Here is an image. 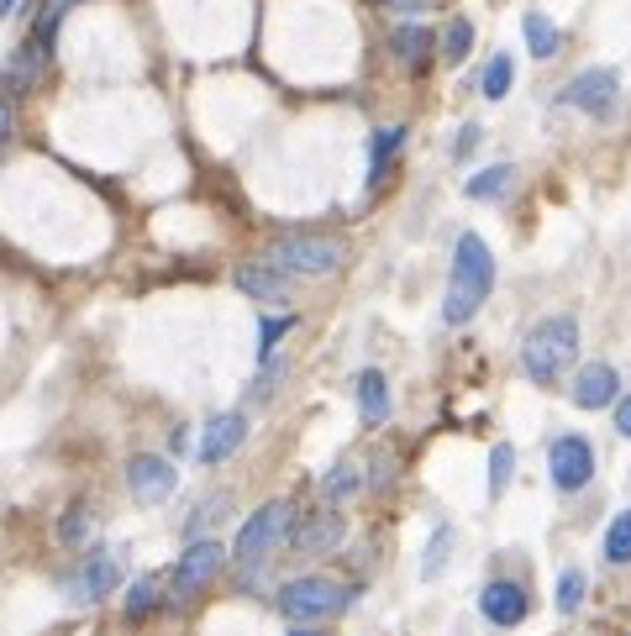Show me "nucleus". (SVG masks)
Segmentation results:
<instances>
[{
	"mask_svg": "<svg viewBox=\"0 0 631 636\" xmlns=\"http://www.w3.org/2000/svg\"><path fill=\"white\" fill-rule=\"evenodd\" d=\"M438 47H442V58H447V64H463V58H468V47H474V22H468V17H453V22L442 26Z\"/></svg>",
	"mask_w": 631,
	"mask_h": 636,
	"instance_id": "obj_21",
	"label": "nucleus"
},
{
	"mask_svg": "<svg viewBox=\"0 0 631 636\" xmlns=\"http://www.w3.org/2000/svg\"><path fill=\"white\" fill-rule=\"evenodd\" d=\"M400 142H406V127H379V132L368 138V189L385 179V168H389V158L400 153Z\"/></svg>",
	"mask_w": 631,
	"mask_h": 636,
	"instance_id": "obj_19",
	"label": "nucleus"
},
{
	"mask_svg": "<svg viewBox=\"0 0 631 636\" xmlns=\"http://www.w3.org/2000/svg\"><path fill=\"white\" fill-rule=\"evenodd\" d=\"M321 495L326 500H347V495H358V469L353 463H337V469L321 479Z\"/></svg>",
	"mask_w": 631,
	"mask_h": 636,
	"instance_id": "obj_30",
	"label": "nucleus"
},
{
	"mask_svg": "<svg viewBox=\"0 0 631 636\" xmlns=\"http://www.w3.org/2000/svg\"><path fill=\"white\" fill-rule=\"evenodd\" d=\"M584 594H589V579H584V568H568L558 579V611L563 615H574L584 605Z\"/></svg>",
	"mask_w": 631,
	"mask_h": 636,
	"instance_id": "obj_28",
	"label": "nucleus"
},
{
	"mask_svg": "<svg viewBox=\"0 0 631 636\" xmlns=\"http://www.w3.org/2000/svg\"><path fill=\"white\" fill-rule=\"evenodd\" d=\"M353 605V590L337 584V579H321V573H306V579H290L279 590V615L295 621V626H311V621H326Z\"/></svg>",
	"mask_w": 631,
	"mask_h": 636,
	"instance_id": "obj_5",
	"label": "nucleus"
},
{
	"mask_svg": "<svg viewBox=\"0 0 631 636\" xmlns=\"http://www.w3.org/2000/svg\"><path fill=\"white\" fill-rule=\"evenodd\" d=\"M510 185H516V168L495 164V168H479V174L463 185V195H468V200H506Z\"/></svg>",
	"mask_w": 631,
	"mask_h": 636,
	"instance_id": "obj_20",
	"label": "nucleus"
},
{
	"mask_svg": "<svg viewBox=\"0 0 631 636\" xmlns=\"http://www.w3.org/2000/svg\"><path fill=\"white\" fill-rule=\"evenodd\" d=\"M510 469H516V448H510V442H500V448L489 452V495H506Z\"/></svg>",
	"mask_w": 631,
	"mask_h": 636,
	"instance_id": "obj_29",
	"label": "nucleus"
},
{
	"mask_svg": "<svg viewBox=\"0 0 631 636\" xmlns=\"http://www.w3.org/2000/svg\"><path fill=\"white\" fill-rule=\"evenodd\" d=\"M510 79H516V64H510V53H495V58L485 64V79H479L485 100H506V95H510Z\"/></svg>",
	"mask_w": 631,
	"mask_h": 636,
	"instance_id": "obj_22",
	"label": "nucleus"
},
{
	"mask_svg": "<svg viewBox=\"0 0 631 636\" xmlns=\"http://www.w3.org/2000/svg\"><path fill=\"white\" fill-rule=\"evenodd\" d=\"M447 547H453V526H442L438 537H432V547H427V563H421V573H427V579H438V573H442V558H447Z\"/></svg>",
	"mask_w": 631,
	"mask_h": 636,
	"instance_id": "obj_31",
	"label": "nucleus"
},
{
	"mask_svg": "<svg viewBox=\"0 0 631 636\" xmlns=\"http://www.w3.org/2000/svg\"><path fill=\"white\" fill-rule=\"evenodd\" d=\"M243 437H247V416H243V410H221V416H211V421H206L195 458H200L206 469H211V463H226L232 452L243 448Z\"/></svg>",
	"mask_w": 631,
	"mask_h": 636,
	"instance_id": "obj_11",
	"label": "nucleus"
},
{
	"mask_svg": "<svg viewBox=\"0 0 631 636\" xmlns=\"http://www.w3.org/2000/svg\"><path fill=\"white\" fill-rule=\"evenodd\" d=\"M126 490L137 505H164V500L179 490V473H174L169 458H158V452H137L132 463H126Z\"/></svg>",
	"mask_w": 631,
	"mask_h": 636,
	"instance_id": "obj_7",
	"label": "nucleus"
},
{
	"mask_svg": "<svg viewBox=\"0 0 631 636\" xmlns=\"http://www.w3.org/2000/svg\"><path fill=\"white\" fill-rule=\"evenodd\" d=\"M221 563H226V552H221L217 542H195L190 552L179 558V568H174V600H179V605H185V600H195V594H200L221 573Z\"/></svg>",
	"mask_w": 631,
	"mask_h": 636,
	"instance_id": "obj_9",
	"label": "nucleus"
},
{
	"mask_svg": "<svg viewBox=\"0 0 631 636\" xmlns=\"http://www.w3.org/2000/svg\"><path fill=\"white\" fill-rule=\"evenodd\" d=\"M474 147H479V127L468 121V127H463V132H458V142H453V158H468Z\"/></svg>",
	"mask_w": 631,
	"mask_h": 636,
	"instance_id": "obj_33",
	"label": "nucleus"
},
{
	"mask_svg": "<svg viewBox=\"0 0 631 636\" xmlns=\"http://www.w3.org/2000/svg\"><path fill=\"white\" fill-rule=\"evenodd\" d=\"M389 11H427V6H432V0H385Z\"/></svg>",
	"mask_w": 631,
	"mask_h": 636,
	"instance_id": "obj_35",
	"label": "nucleus"
},
{
	"mask_svg": "<svg viewBox=\"0 0 631 636\" xmlns=\"http://www.w3.org/2000/svg\"><path fill=\"white\" fill-rule=\"evenodd\" d=\"M342 537H347V520L337 511H316L311 520L295 526V547L300 552H332V547H342Z\"/></svg>",
	"mask_w": 631,
	"mask_h": 636,
	"instance_id": "obj_15",
	"label": "nucleus"
},
{
	"mask_svg": "<svg viewBox=\"0 0 631 636\" xmlns=\"http://www.w3.org/2000/svg\"><path fill=\"white\" fill-rule=\"evenodd\" d=\"M237 289L253 295V300H290V284H285V274L274 263H243L237 268Z\"/></svg>",
	"mask_w": 631,
	"mask_h": 636,
	"instance_id": "obj_16",
	"label": "nucleus"
},
{
	"mask_svg": "<svg viewBox=\"0 0 631 636\" xmlns=\"http://www.w3.org/2000/svg\"><path fill=\"white\" fill-rule=\"evenodd\" d=\"M489 289H495V253L485 248V237L463 232L458 248H453V279H447L442 321H447V327L474 321V310L489 300Z\"/></svg>",
	"mask_w": 631,
	"mask_h": 636,
	"instance_id": "obj_1",
	"label": "nucleus"
},
{
	"mask_svg": "<svg viewBox=\"0 0 631 636\" xmlns=\"http://www.w3.org/2000/svg\"><path fill=\"white\" fill-rule=\"evenodd\" d=\"M521 32H527V47H532V58H536V64L558 58L563 32L553 26V17H542V11H527V17H521Z\"/></svg>",
	"mask_w": 631,
	"mask_h": 636,
	"instance_id": "obj_17",
	"label": "nucleus"
},
{
	"mask_svg": "<svg viewBox=\"0 0 631 636\" xmlns=\"http://www.w3.org/2000/svg\"><path fill=\"white\" fill-rule=\"evenodd\" d=\"M117 579H122V563H117L111 552H96V558L79 563V573L69 579V600L74 605H100L106 594L117 590Z\"/></svg>",
	"mask_w": 631,
	"mask_h": 636,
	"instance_id": "obj_12",
	"label": "nucleus"
},
{
	"mask_svg": "<svg viewBox=\"0 0 631 636\" xmlns=\"http://www.w3.org/2000/svg\"><path fill=\"white\" fill-rule=\"evenodd\" d=\"M43 53H48V47L37 43V37L16 47V64H11V85H16V90H26V85L37 79V69H43Z\"/></svg>",
	"mask_w": 631,
	"mask_h": 636,
	"instance_id": "obj_24",
	"label": "nucleus"
},
{
	"mask_svg": "<svg viewBox=\"0 0 631 636\" xmlns=\"http://www.w3.org/2000/svg\"><path fill=\"white\" fill-rule=\"evenodd\" d=\"M353 390H358V410H364V421H368V426H385V421H389V390H385V374H379V369H364Z\"/></svg>",
	"mask_w": 631,
	"mask_h": 636,
	"instance_id": "obj_18",
	"label": "nucleus"
},
{
	"mask_svg": "<svg viewBox=\"0 0 631 636\" xmlns=\"http://www.w3.org/2000/svg\"><path fill=\"white\" fill-rule=\"evenodd\" d=\"M527 611H532V594L521 590L516 579H495V584H485V594H479V615H485L489 626H500V632L521 626Z\"/></svg>",
	"mask_w": 631,
	"mask_h": 636,
	"instance_id": "obj_10",
	"label": "nucleus"
},
{
	"mask_svg": "<svg viewBox=\"0 0 631 636\" xmlns=\"http://www.w3.org/2000/svg\"><path fill=\"white\" fill-rule=\"evenodd\" d=\"M11 6H16V0H0V17H11Z\"/></svg>",
	"mask_w": 631,
	"mask_h": 636,
	"instance_id": "obj_37",
	"label": "nucleus"
},
{
	"mask_svg": "<svg viewBox=\"0 0 631 636\" xmlns=\"http://www.w3.org/2000/svg\"><path fill=\"white\" fill-rule=\"evenodd\" d=\"M90 537H96V520H90V511H85V505H69V511H64V520H58V542H64V547H85Z\"/></svg>",
	"mask_w": 631,
	"mask_h": 636,
	"instance_id": "obj_23",
	"label": "nucleus"
},
{
	"mask_svg": "<svg viewBox=\"0 0 631 636\" xmlns=\"http://www.w3.org/2000/svg\"><path fill=\"white\" fill-rule=\"evenodd\" d=\"M595 636H600V632H595Z\"/></svg>",
	"mask_w": 631,
	"mask_h": 636,
	"instance_id": "obj_39",
	"label": "nucleus"
},
{
	"mask_svg": "<svg viewBox=\"0 0 631 636\" xmlns=\"http://www.w3.org/2000/svg\"><path fill=\"white\" fill-rule=\"evenodd\" d=\"M579 358V321L574 316H547V321H536L527 331V342H521V369L527 379L536 384H553L563 379V369Z\"/></svg>",
	"mask_w": 631,
	"mask_h": 636,
	"instance_id": "obj_2",
	"label": "nucleus"
},
{
	"mask_svg": "<svg viewBox=\"0 0 631 636\" xmlns=\"http://www.w3.org/2000/svg\"><path fill=\"white\" fill-rule=\"evenodd\" d=\"M295 327V316H268L264 321V331H258V353H274V342H279V337H285V331Z\"/></svg>",
	"mask_w": 631,
	"mask_h": 636,
	"instance_id": "obj_32",
	"label": "nucleus"
},
{
	"mask_svg": "<svg viewBox=\"0 0 631 636\" xmlns=\"http://www.w3.org/2000/svg\"><path fill=\"white\" fill-rule=\"evenodd\" d=\"M616 431H621V437H631V395H621V401H616Z\"/></svg>",
	"mask_w": 631,
	"mask_h": 636,
	"instance_id": "obj_34",
	"label": "nucleus"
},
{
	"mask_svg": "<svg viewBox=\"0 0 631 636\" xmlns=\"http://www.w3.org/2000/svg\"><path fill=\"white\" fill-rule=\"evenodd\" d=\"M389 53L406 64V69H427L432 64V53H438V32L432 26H421V22H400L395 32H389Z\"/></svg>",
	"mask_w": 631,
	"mask_h": 636,
	"instance_id": "obj_14",
	"label": "nucleus"
},
{
	"mask_svg": "<svg viewBox=\"0 0 631 636\" xmlns=\"http://www.w3.org/2000/svg\"><path fill=\"white\" fill-rule=\"evenodd\" d=\"M153 611H158V579H137L126 594V621H147Z\"/></svg>",
	"mask_w": 631,
	"mask_h": 636,
	"instance_id": "obj_27",
	"label": "nucleus"
},
{
	"mask_svg": "<svg viewBox=\"0 0 631 636\" xmlns=\"http://www.w3.org/2000/svg\"><path fill=\"white\" fill-rule=\"evenodd\" d=\"M268 263L279 274H337L347 263V242L326 232H290L279 242H268Z\"/></svg>",
	"mask_w": 631,
	"mask_h": 636,
	"instance_id": "obj_3",
	"label": "nucleus"
},
{
	"mask_svg": "<svg viewBox=\"0 0 631 636\" xmlns=\"http://www.w3.org/2000/svg\"><path fill=\"white\" fill-rule=\"evenodd\" d=\"M558 100L574 106V111H584V117L606 121V117H616V100H621V74L616 69H584L579 79L563 85Z\"/></svg>",
	"mask_w": 631,
	"mask_h": 636,
	"instance_id": "obj_6",
	"label": "nucleus"
},
{
	"mask_svg": "<svg viewBox=\"0 0 631 636\" xmlns=\"http://www.w3.org/2000/svg\"><path fill=\"white\" fill-rule=\"evenodd\" d=\"M290 531H295V505H290V500H268V505H258V511L243 520L237 542H232L237 568H258L274 547L290 542Z\"/></svg>",
	"mask_w": 631,
	"mask_h": 636,
	"instance_id": "obj_4",
	"label": "nucleus"
},
{
	"mask_svg": "<svg viewBox=\"0 0 631 636\" xmlns=\"http://www.w3.org/2000/svg\"><path fill=\"white\" fill-rule=\"evenodd\" d=\"M616 401H621V374L610 363H584L579 379H574V405L579 410H606Z\"/></svg>",
	"mask_w": 631,
	"mask_h": 636,
	"instance_id": "obj_13",
	"label": "nucleus"
},
{
	"mask_svg": "<svg viewBox=\"0 0 631 636\" xmlns=\"http://www.w3.org/2000/svg\"><path fill=\"white\" fill-rule=\"evenodd\" d=\"M606 563H631V511H621V516L610 520L606 531Z\"/></svg>",
	"mask_w": 631,
	"mask_h": 636,
	"instance_id": "obj_25",
	"label": "nucleus"
},
{
	"mask_svg": "<svg viewBox=\"0 0 631 636\" xmlns=\"http://www.w3.org/2000/svg\"><path fill=\"white\" fill-rule=\"evenodd\" d=\"M290 636H316V632H290Z\"/></svg>",
	"mask_w": 631,
	"mask_h": 636,
	"instance_id": "obj_38",
	"label": "nucleus"
},
{
	"mask_svg": "<svg viewBox=\"0 0 631 636\" xmlns=\"http://www.w3.org/2000/svg\"><path fill=\"white\" fill-rule=\"evenodd\" d=\"M79 0H43V11H37V43L53 47V37H58V22L69 17Z\"/></svg>",
	"mask_w": 631,
	"mask_h": 636,
	"instance_id": "obj_26",
	"label": "nucleus"
},
{
	"mask_svg": "<svg viewBox=\"0 0 631 636\" xmlns=\"http://www.w3.org/2000/svg\"><path fill=\"white\" fill-rule=\"evenodd\" d=\"M11 138V106H5V95H0V142Z\"/></svg>",
	"mask_w": 631,
	"mask_h": 636,
	"instance_id": "obj_36",
	"label": "nucleus"
},
{
	"mask_svg": "<svg viewBox=\"0 0 631 636\" xmlns=\"http://www.w3.org/2000/svg\"><path fill=\"white\" fill-rule=\"evenodd\" d=\"M547 473H553V484L563 495H574V490H584L595 479V448L584 437H558L553 452H547Z\"/></svg>",
	"mask_w": 631,
	"mask_h": 636,
	"instance_id": "obj_8",
	"label": "nucleus"
}]
</instances>
